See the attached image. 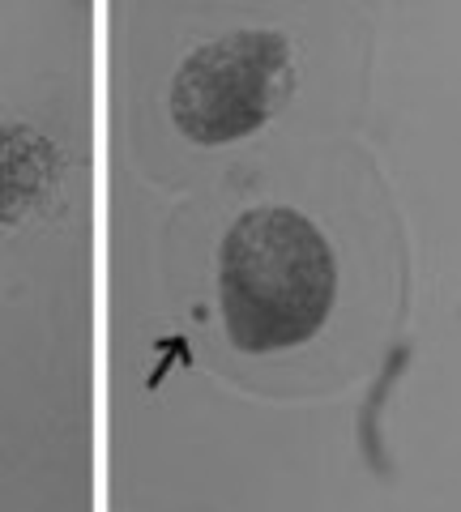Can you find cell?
Masks as SVG:
<instances>
[{
	"instance_id": "1",
	"label": "cell",
	"mask_w": 461,
	"mask_h": 512,
	"mask_svg": "<svg viewBox=\"0 0 461 512\" xmlns=\"http://www.w3.org/2000/svg\"><path fill=\"white\" fill-rule=\"evenodd\" d=\"M218 295L227 338L248 350L308 342L338 295V269L325 235L295 210H248L222 239Z\"/></svg>"
},
{
	"instance_id": "2",
	"label": "cell",
	"mask_w": 461,
	"mask_h": 512,
	"mask_svg": "<svg viewBox=\"0 0 461 512\" xmlns=\"http://www.w3.org/2000/svg\"><path fill=\"white\" fill-rule=\"evenodd\" d=\"M291 90V43L274 30H231L180 64L171 120L197 146H222L257 133Z\"/></svg>"
}]
</instances>
